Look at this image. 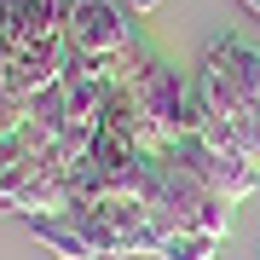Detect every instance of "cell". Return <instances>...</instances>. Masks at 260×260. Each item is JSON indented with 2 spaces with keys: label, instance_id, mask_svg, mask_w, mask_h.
Segmentation results:
<instances>
[{
  "label": "cell",
  "instance_id": "6",
  "mask_svg": "<svg viewBox=\"0 0 260 260\" xmlns=\"http://www.w3.org/2000/svg\"><path fill=\"white\" fill-rule=\"evenodd\" d=\"M0 214H6V203H0Z\"/></svg>",
  "mask_w": 260,
  "mask_h": 260
},
{
  "label": "cell",
  "instance_id": "3",
  "mask_svg": "<svg viewBox=\"0 0 260 260\" xmlns=\"http://www.w3.org/2000/svg\"><path fill=\"white\" fill-rule=\"evenodd\" d=\"M29 232L47 243V249H52L58 260H99V254L81 243V232L70 225V214H41V220H29Z\"/></svg>",
  "mask_w": 260,
  "mask_h": 260
},
{
  "label": "cell",
  "instance_id": "5",
  "mask_svg": "<svg viewBox=\"0 0 260 260\" xmlns=\"http://www.w3.org/2000/svg\"><path fill=\"white\" fill-rule=\"evenodd\" d=\"M133 6H162V0H133Z\"/></svg>",
  "mask_w": 260,
  "mask_h": 260
},
{
  "label": "cell",
  "instance_id": "1",
  "mask_svg": "<svg viewBox=\"0 0 260 260\" xmlns=\"http://www.w3.org/2000/svg\"><path fill=\"white\" fill-rule=\"evenodd\" d=\"M64 41H70V58H104V52L139 47L116 0H64Z\"/></svg>",
  "mask_w": 260,
  "mask_h": 260
},
{
  "label": "cell",
  "instance_id": "4",
  "mask_svg": "<svg viewBox=\"0 0 260 260\" xmlns=\"http://www.w3.org/2000/svg\"><path fill=\"white\" fill-rule=\"evenodd\" d=\"M214 249H220L214 237H203V232H179L174 243H168L162 260H214Z\"/></svg>",
  "mask_w": 260,
  "mask_h": 260
},
{
  "label": "cell",
  "instance_id": "2",
  "mask_svg": "<svg viewBox=\"0 0 260 260\" xmlns=\"http://www.w3.org/2000/svg\"><path fill=\"white\" fill-rule=\"evenodd\" d=\"M174 156L185 162L208 191H220L225 203H243V197L260 185V168H254V162L225 156V150H214V145H203V139H179V145H174Z\"/></svg>",
  "mask_w": 260,
  "mask_h": 260
}]
</instances>
